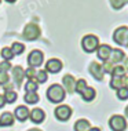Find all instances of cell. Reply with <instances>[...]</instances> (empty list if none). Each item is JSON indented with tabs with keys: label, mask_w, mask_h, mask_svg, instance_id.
I'll return each instance as SVG.
<instances>
[{
	"label": "cell",
	"mask_w": 128,
	"mask_h": 131,
	"mask_svg": "<svg viewBox=\"0 0 128 131\" xmlns=\"http://www.w3.org/2000/svg\"><path fill=\"white\" fill-rule=\"evenodd\" d=\"M13 77L15 80V84L18 87H22V81L25 77V70L21 66H14L13 68Z\"/></svg>",
	"instance_id": "4fadbf2b"
},
{
	"label": "cell",
	"mask_w": 128,
	"mask_h": 131,
	"mask_svg": "<svg viewBox=\"0 0 128 131\" xmlns=\"http://www.w3.org/2000/svg\"><path fill=\"white\" fill-rule=\"evenodd\" d=\"M22 37L28 41H33L37 40L40 37V28H39L36 24H28L25 26V29L22 32Z\"/></svg>",
	"instance_id": "3957f363"
},
{
	"label": "cell",
	"mask_w": 128,
	"mask_h": 131,
	"mask_svg": "<svg viewBox=\"0 0 128 131\" xmlns=\"http://www.w3.org/2000/svg\"><path fill=\"white\" fill-rule=\"evenodd\" d=\"M14 124V115L10 112H4L0 116V127H8Z\"/></svg>",
	"instance_id": "2e32d148"
},
{
	"label": "cell",
	"mask_w": 128,
	"mask_h": 131,
	"mask_svg": "<svg viewBox=\"0 0 128 131\" xmlns=\"http://www.w3.org/2000/svg\"><path fill=\"white\" fill-rule=\"evenodd\" d=\"M0 2H2V0H0Z\"/></svg>",
	"instance_id": "60d3db41"
},
{
	"label": "cell",
	"mask_w": 128,
	"mask_h": 131,
	"mask_svg": "<svg viewBox=\"0 0 128 131\" xmlns=\"http://www.w3.org/2000/svg\"><path fill=\"white\" fill-rule=\"evenodd\" d=\"M81 47L85 52H94L98 50L99 47V39L95 36V35H85L81 40Z\"/></svg>",
	"instance_id": "7a4b0ae2"
},
{
	"label": "cell",
	"mask_w": 128,
	"mask_h": 131,
	"mask_svg": "<svg viewBox=\"0 0 128 131\" xmlns=\"http://www.w3.org/2000/svg\"><path fill=\"white\" fill-rule=\"evenodd\" d=\"M29 116H30V120L33 123H36V124H40V123L44 122V119H45V113L40 108H34L33 111H30Z\"/></svg>",
	"instance_id": "7c38bea8"
},
{
	"label": "cell",
	"mask_w": 128,
	"mask_h": 131,
	"mask_svg": "<svg viewBox=\"0 0 128 131\" xmlns=\"http://www.w3.org/2000/svg\"><path fill=\"white\" fill-rule=\"evenodd\" d=\"M29 109L26 108V106H17V109H15V117L19 120V122H25L28 117H29Z\"/></svg>",
	"instance_id": "9a60e30c"
},
{
	"label": "cell",
	"mask_w": 128,
	"mask_h": 131,
	"mask_svg": "<svg viewBox=\"0 0 128 131\" xmlns=\"http://www.w3.org/2000/svg\"><path fill=\"white\" fill-rule=\"evenodd\" d=\"M6 2H7V3H15L17 0H6Z\"/></svg>",
	"instance_id": "f35d334b"
},
{
	"label": "cell",
	"mask_w": 128,
	"mask_h": 131,
	"mask_svg": "<svg viewBox=\"0 0 128 131\" xmlns=\"http://www.w3.org/2000/svg\"><path fill=\"white\" fill-rule=\"evenodd\" d=\"M88 69H90V73L92 76H94V79L97 80H102L103 79V69H102V66L99 65L98 62H91L90 66H88Z\"/></svg>",
	"instance_id": "30bf717a"
},
{
	"label": "cell",
	"mask_w": 128,
	"mask_h": 131,
	"mask_svg": "<svg viewBox=\"0 0 128 131\" xmlns=\"http://www.w3.org/2000/svg\"><path fill=\"white\" fill-rule=\"evenodd\" d=\"M54 115L59 122H66L72 116V108L67 105H59V106H56V109L54 111Z\"/></svg>",
	"instance_id": "8992f818"
},
{
	"label": "cell",
	"mask_w": 128,
	"mask_h": 131,
	"mask_svg": "<svg viewBox=\"0 0 128 131\" xmlns=\"http://www.w3.org/2000/svg\"><path fill=\"white\" fill-rule=\"evenodd\" d=\"M39 88V84H36L34 80H28V83L25 84V91L26 93H36Z\"/></svg>",
	"instance_id": "7402d4cb"
},
{
	"label": "cell",
	"mask_w": 128,
	"mask_h": 131,
	"mask_svg": "<svg viewBox=\"0 0 128 131\" xmlns=\"http://www.w3.org/2000/svg\"><path fill=\"white\" fill-rule=\"evenodd\" d=\"M90 130V122L85 119H80L74 123V131H88Z\"/></svg>",
	"instance_id": "e0dca14e"
},
{
	"label": "cell",
	"mask_w": 128,
	"mask_h": 131,
	"mask_svg": "<svg viewBox=\"0 0 128 131\" xmlns=\"http://www.w3.org/2000/svg\"><path fill=\"white\" fill-rule=\"evenodd\" d=\"M0 52H2V57L4 58V61H10V59L14 58V54H13V51L10 47H4Z\"/></svg>",
	"instance_id": "d4e9b609"
},
{
	"label": "cell",
	"mask_w": 128,
	"mask_h": 131,
	"mask_svg": "<svg viewBox=\"0 0 128 131\" xmlns=\"http://www.w3.org/2000/svg\"><path fill=\"white\" fill-rule=\"evenodd\" d=\"M113 48L110 47L109 44H101L98 47V50H97V55H98V58L101 59V61H108L109 59V57H110V52H112Z\"/></svg>",
	"instance_id": "8fae6325"
},
{
	"label": "cell",
	"mask_w": 128,
	"mask_h": 131,
	"mask_svg": "<svg viewBox=\"0 0 128 131\" xmlns=\"http://www.w3.org/2000/svg\"><path fill=\"white\" fill-rule=\"evenodd\" d=\"M10 68H11V63L10 62H7V61L0 62V72H7Z\"/></svg>",
	"instance_id": "d6a6232c"
},
{
	"label": "cell",
	"mask_w": 128,
	"mask_h": 131,
	"mask_svg": "<svg viewBox=\"0 0 128 131\" xmlns=\"http://www.w3.org/2000/svg\"><path fill=\"white\" fill-rule=\"evenodd\" d=\"M80 95L83 97V100H84V101L90 102V101H92V100L95 98V95H97V91H95L92 87H87Z\"/></svg>",
	"instance_id": "ac0fdd59"
},
{
	"label": "cell",
	"mask_w": 128,
	"mask_h": 131,
	"mask_svg": "<svg viewBox=\"0 0 128 131\" xmlns=\"http://www.w3.org/2000/svg\"><path fill=\"white\" fill-rule=\"evenodd\" d=\"M6 105V100H4V95L0 94V108H3V106Z\"/></svg>",
	"instance_id": "836d02e7"
},
{
	"label": "cell",
	"mask_w": 128,
	"mask_h": 131,
	"mask_svg": "<svg viewBox=\"0 0 128 131\" xmlns=\"http://www.w3.org/2000/svg\"><path fill=\"white\" fill-rule=\"evenodd\" d=\"M88 131H101V128H97V127H94V128H90Z\"/></svg>",
	"instance_id": "8d00e7d4"
},
{
	"label": "cell",
	"mask_w": 128,
	"mask_h": 131,
	"mask_svg": "<svg viewBox=\"0 0 128 131\" xmlns=\"http://www.w3.org/2000/svg\"><path fill=\"white\" fill-rule=\"evenodd\" d=\"M25 76H26L29 80H34V77H36V69L29 66V68L25 70Z\"/></svg>",
	"instance_id": "f546056e"
},
{
	"label": "cell",
	"mask_w": 128,
	"mask_h": 131,
	"mask_svg": "<svg viewBox=\"0 0 128 131\" xmlns=\"http://www.w3.org/2000/svg\"><path fill=\"white\" fill-rule=\"evenodd\" d=\"M43 59H44V55H43V52L40 50H33L28 55V63H29V66H32V68L40 66L43 63Z\"/></svg>",
	"instance_id": "52a82bcc"
},
{
	"label": "cell",
	"mask_w": 128,
	"mask_h": 131,
	"mask_svg": "<svg viewBox=\"0 0 128 131\" xmlns=\"http://www.w3.org/2000/svg\"><path fill=\"white\" fill-rule=\"evenodd\" d=\"M4 100L6 102H8V104H13V102L17 101V93L15 91H6L4 93Z\"/></svg>",
	"instance_id": "cb8c5ba5"
},
{
	"label": "cell",
	"mask_w": 128,
	"mask_h": 131,
	"mask_svg": "<svg viewBox=\"0 0 128 131\" xmlns=\"http://www.w3.org/2000/svg\"><path fill=\"white\" fill-rule=\"evenodd\" d=\"M24 100L26 104L33 105V104H37L39 102V95H37V93H26L24 95Z\"/></svg>",
	"instance_id": "ffe728a7"
},
{
	"label": "cell",
	"mask_w": 128,
	"mask_h": 131,
	"mask_svg": "<svg viewBox=\"0 0 128 131\" xmlns=\"http://www.w3.org/2000/svg\"><path fill=\"white\" fill-rule=\"evenodd\" d=\"M123 77H124V76H123ZM123 77L112 76V80H110V87H112V88H114V90H120L121 87H124Z\"/></svg>",
	"instance_id": "d6986e66"
},
{
	"label": "cell",
	"mask_w": 128,
	"mask_h": 131,
	"mask_svg": "<svg viewBox=\"0 0 128 131\" xmlns=\"http://www.w3.org/2000/svg\"><path fill=\"white\" fill-rule=\"evenodd\" d=\"M62 81H63V90H66L69 94L76 93V79L72 75H65Z\"/></svg>",
	"instance_id": "ba28073f"
},
{
	"label": "cell",
	"mask_w": 128,
	"mask_h": 131,
	"mask_svg": "<svg viewBox=\"0 0 128 131\" xmlns=\"http://www.w3.org/2000/svg\"><path fill=\"white\" fill-rule=\"evenodd\" d=\"M125 116H127V117H128V106H127V108H125Z\"/></svg>",
	"instance_id": "ab89813d"
},
{
	"label": "cell",
	"mask_w": 128,
	"mask_h": 131,
	"mask_svg": "<svg viewBox=\"0 0 128 131\" xmlns=\"http://www.w3.org/2000/svg\"><path fill=\"white\" fill-rule=\"evenodd\" d=\"M123 81H124V87L128 88V76H124L123 77Z\"/></svg>",
	"instance_id": "e575fe53"
},
{
	"label": "cell",
	"mask_w": 128,
	"mask_h": 131,
	"mask_svg": "<svg viewBox=\"0 0 128 131\" xmlns=\"http://www.w3.org/2000/svg\"><path fill=\"white\" fill-rule=\"evenodd\" d=\"M8 83V73L7 72H0V86H4Z\"/></svg>",
	"instance_id": "1f68e13d"
},
{
	"label": "cell",
	"mask_w": 128,
	"mask_h": 131,
	"mask_svg": "<svg viewBox=\"0 0 128 131\" xmlns=\"http://www.w3.org/2000/svg\"><path fill=\"white\" fill-rule=\"evenodd\" d=\"M87 87H88V84H87V81H85L84 79H79V80L76 81V93L81 94Z\"/></svg>",
	"instance_id": "603a6c76"
},
{
	"label": "cell",
	"mask_w": 128,
	"mask_h": 131,
	"mask_svg": "<svg viewBox=\"0 0 128 131\" xmlns=\"http://www.w3.org/2000/svg\"><path fill=\"white\" fill-rule=\"evenodd\" d=\"M113 40L119 46L128 47V28L127 26H120L117 28L113 33Z\"/></svg>",
	"instance_id": "277c9868"
},
{
	"label": "cell",
	"mask_w": 128,
	"mask_h": 131,
	"mask_svg": "<svg viewBox=\"0 0 128 131\" xmlns=\"http://www.w3.org/2000/svg\"><path fill=\"white\" fill-rule=\"evenodd\" d=\"M47 98L50 102L52 104H59L65 100V90H63L62 86L59 84H52V86L48 87L47 90Z\"/></svg>",
	"instance_id": "6da1fadb"
},
{
	"label": "cell",
	"mask_w": 128,
	"mask_h": 131,
	"mask_svg": "<svg viewBox=\"0 0 128 131\" xmlns=\"http://www.w3.org/2000/svg\"><path fill=\"white\" fill-rule=\"evenodd\" d=\"M124 58H125V55H124V51L119 50V48H114V50H112V52H110L109 61L112 62L113 65H117V63H120Z\"/></svg>",
	"instance_id": "5bb4252c"
},
{
	"label": "cell",
	"mask_w": 128,
	"mask_h": 131,
	"mask_svg": "<svg viewBox=\"0 0 128 131\" xmlns=\"http://www.w3.org/2000/svg\"><path fill=\"white\" fill-rule=\"evenodd\" d=\"M39 83H44V81H47L48 79V75L45 70H39V72H36V77H34Z\"/></svg>",
	"instance_id": "83f0119b"
},
{
	"label": "cell",
	"mask_w": 128,
	"mask_h": 131,
	"mask_svg": "<svg viewBox=\"0 0 128 131\" xmlns=\"http://www.w3.org/2000/svg\"><path fill=\"white\" fill-rule=\"evenodd\" d=\"M128 3V0H110V6L114 10H120Z\"/></svg>",
	"instance_id": "484cf974"
},
{
	"label": "cell",
	"mask_w": 128,
	"mask_h": 131,
	"mask_svg": "<svg viewBox=\"0 0 128 131\" xmlns=\"http://www.w3.org/2000/svg\"><path fill=\"white\" fill-rule=\"evenodd\" d=\"M124 73H125V69H124V66L121 65H116L114 68H113V72H112V76H117V77H123Z\"/></svg>",
	"instance_id": "4316f807"
},
{
	"label": "cell",
	"mask_w": 128,
	"mask_h": 131,
	"mask_svg": "<svg viewBox=\"0 0 128 131\" xmlns=\"http://www.w3.org/2000/svg\"><path fill=\"white\" fill-rule=\"evenodd\" d=\"M124 63H125V66H124V69H125V70H128V58L125 59V61H124Z\"/></svg>",
	"instance_id": "d590c367"
},
{
	"label": "cell",
	"mask_w": 128,
	"mask_h": 131,
	"mask_svg": "<svg viewBox=\"0 0 128 131\" xmlns=\"http://www.w3.org/2000/svg\"><path fill=\"white\" fill-rule=\"evenodd\" d=\"M28 131H41L40 128H30V130H28Z\"/></svg>",
	"instance_id": "74e56055"
},
{
	"label": "cell",
	"mask_w": 128,
	"mask_h": 131,
	"mask_svg": "<svg viewBox=\"0 0 128 131\" xmlns=\"http://www.w3.org/2000/svg\"><path fill=\"white\" fill-rule=\"evenodd\" d=\"M117 98L119 100H128V88L127 87H121L120 90H117Z\"/></svg>",
	"instance_id": "f1b7e54d"
},
{
	"label": "cell",
	"mask_w": 128,
	"mask_h": 131,
	"mask_svg": "<svg viewBox=\"0 0 128 131\" xmlns=\"http://www.w3.org/2000/svg\"><path fill=\"white\" fill-rule=\"evenodd\" d=\"M25 50V46L22 43H18V41H15V43H13L11 46V51H13V54L14 55H19V54H22Z\"/></svg>",
	"instance_id": "44dd1931"
},
{
	"label": "cell",
	"mask_w": 128,
	"mask_h": 131,
	"mask_svg": "<svg viewBox=\"0 0 128 131\" xmlns=\"http://www.w3.org/2000/svg\"><path fill=\"white\" fill-rule=\"evenodd\" d=\"M113 68H114V65H113V63L110 62L109 59L105 62V65L102 66V69H103V73H109V75H112V72H113Z\"/></svg>",
	"instance_id": "4dcf8cb0"
},
{
	"label": "cell",
	"mask_w": 128,
	"mask_h": 131,
	"mask_svg": "<svg viewBox=\"0 0 128 131\" xmlns=\"http://www.w3.org/2000/svg\"><path fill=\"white\" fill-rule=\"evenodd\" d=\"M109 126H110V128H112L113 131H124L127 128V122H125V119H124L123 116L114 115V116L110 117Z\"/></svg>",
	"instance_id": "5b68a950"
},
{
	"label": "cell",
	"mask_w": 128,
	"mask_h": 131,
	"mask_svg": "<svg viewBox=\"0 0 128 131\" xmlns=\"http://www.w3.org/2000/svg\"><path fill=\"white\" fill-rule=\"evenodd\" d=\"M62 69V62L56 58H51L45 62V72H50V73H58L59 70Z\"/></svg>",
	"instance_id": "9c48e42d"
}]
</instances>
